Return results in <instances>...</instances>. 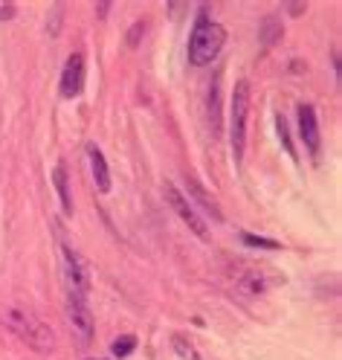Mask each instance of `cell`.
Instances as JSON below:
<instances>
[{
	"mask_svg": "<svg viewBox=\"0 0 342 360\" xmlns=\"http://www.w3.org/2000/svg\"><path fill=\"white\" fill-rule=\"evenodd\" d=\"M4 320H6L9 331L18 337L20 343H27L35 352H53L55 334H53V328L44 323L35 311H29L24 305H9L4 311Z\"/></svg>",
	"mask_w": 342,
	"mask_h": 360,
	"instance_id": "6da1fadb",
	"label": "cell"
},
{
	"mask_svg": "<svg viewBox=\"0 0 342 360\" xmlns=\"http://www.w3.org/2000/svg\"><path fill=\"white\" fill-rule=\"evenodd\" d=\"M223 41H226L223 27L218 20H212L206 12H200L192 27V35H189V64L192 67L212 64L223 50Z\"/></svg>",
	"mask_w": 342,
	"mask_h": 360,
	"instance_id": "7a4b0ae2",
	"label": "cell"
},
{
	"mask_svg": "<svg viewBox=\"0 0 342 360\" xmlns=\"http://www.w3.org/2000/svg\"><path fill=\"white\" fill-rule=\"evenodd\" d=\"M246 114H249V82L241 79L235 84V90H232V108H230V137H232V157H235V163L244 160Z\"/></svg>",
	"mask_w": 342,
	"mask_h": 360,
	"instance_id": "3957f363",
	"label": "cell"
},
{
	"mask_svg": "<svg viewBox=\"0 0 342 360\" xmlns=\"http://www.w3.org/2000/svg\"><path fill=\"white\" fill-rule=\"evenodd\" d=\"M61 276H64V285H67L70 294L87 297V290H90L87 264H84V259L73 250V247H67V244H61Z\"/></svg>",
	"mask_w": 342,
	"mask_h": 360,
	"instance_id": "277c9868",
	"label": "cell"
},
{
	"mask_svg": "<svg viewBox=\"0 0 342 360\" xmlns=\"http://www.w3.org/2000/svg\"><path fill=\"white\" fill-rule=\"evenodd\" d=\"M163 195H166V200H169V207H171L180 218H183V224H189V230H192L197 238H206V236H209L206 221L197 215L195 204H192V200H189L183 192H180L174 184H166V186H163Z\"/></svg>",
	"mask_w": 342,
	"mask_h": 360,
	"instance_id": "5b68a950",
	"label": "cell"
},
{
	"mask_svg": "<svg viewBox=\"0 0 342 360\" xmlns=\"http://www.w3.org/2000/svg\"><path fill=\"white\" fill-rule=\"evenodd\" d=\"M64 311H67V320H70L73 331L79 334V340H81V343H90V340H93L96 326H93V314H90L87 297H81V294H70V290H67Z\"/></svg>",
	"mask_w": 342,
	"mask_h": 360,
	"instance_id": "8992f818",
	"label": "cell"
},
{
	"mask_svg": "<svg viewBox=\"0 0 342 360\" xmlns=\"http://www.w3.org/2000/svg\"><path fill=\"white\" fill-rule=\"evenodd\" d=\"M81 90H84V56L73 53L64 61V70H61V96L76 99Z\"/></svg>",
	"mask_w": 342,
	"mask_h": 360,
	"instance_id": "52a82bcc",
	"label": "cell"
},
{
	"mask_svg": "<svg viewBox=\"0 0 342 360\" xmlns=\"http://www.w3.org/2000/svg\"><path fill=\"white\" fill-rule=\"evenodd\" d=\"M299 131H302V140H305L308 151H310L313 157H319V148H322V137H319V120H316L313 105H299Z\"/></svg>",
	"mask_w": 342,
	"mask_h": 360,
	"instance_id": "ba28073f",
	"label": "cell"
},
{
	"mask_svg": "<svg viewBox=\"0 0 342 360\" xmlns=\"http://www.w3.org/2000/svg\"><path fill=\"white\" fill-rule=\"evenodd\" d=\"M87 160H90V172H93V180H96L99 192H110V169H107V160H105L102 148H96L93 143H90L87 146Z\"/></svg>",
	"mask_w": 342,
	"mask_h": 360,
	"instance_id": "9c48e42d",
	"label": "cell"
},
{
	"mask_svg": "<svg viewBox=\"0 0 342 360\" xmlns=\"http://www.w3.org/2000/svg\"><path fill=\"white\" fill-rule=\"evenodd\" d=\"M53 184H55V192L61 198V210L64 215H73V198H70V180H67V166L58 163L55 172H53Z\"/></svg>",
	"mask_w": 342,
	"mask_h": 360,
	"instance_id": "30bf717a",
	"label": "cell"
},
{
	"mask_svg": "<svg viewBox=\"0 0 342 360\" xmlns=\"http://www.w3.org/2000/svg\"><path fill=\"white\" fill-rule=\"evenodd\" d=\"M235 285L244 290L246 297H256V294H264V288H267V282H264V276L258 274V270H246V274H241V276H235Z\"/></svg>",
	"mask_w": 342,
	"mask_h": 360,
	"instance_id": "8fae6325",
	"label": "cell"
},
{
	"mask_svg": "<svg viewBox=\"0 0 342 360\" xmlns=\"http://www.w3.org/2000/svg\"><path fill=\"white\" fill-rule=\"evenodd\" d=\"M282 24H279V18H264V24H261V30H258V41H261V47H272L279 38H282Z\"/></svg>",
	"mask_w": 342,
	"mask_h": 360,
	"instance_id": "7c38bea8",
	"label": "cell"
},
{
	"mask_svg": "<svg viewBox=\"0 0 342 360\" xmlns=\"http://www.w3.org/2000/svg\"><path fill=\"white\" fill-rule=\"evenodd\" d=\"M189 192H192V195H195V198L200 200V207H206V212L212 215V221H221V218H223V215H221V210H218V204H215V200H212V198H209L206 192H203V189H200V186L195 184V180L189 184Z\"/></svg>",
	"mask_w": 342,
	"mask_h": 360,
	"instance_id": "4fadbf2b",
	"label": "cell"
},
{
	"mask_svg": "<svg viewBox=\"0 0 342 360\" xmlns=\"http://www.w3.org/2000/svg\"><path fill=\"white\" fill-rule=\"evenodd\" d=\"M133 349H136V337H133V334L119 337V340H113V346H110V352L117 354V357H128Z\"/></svg>",
	"mask_w": 342,
	"mask_h": 360,
	"instance_id": "5bb4252c",
	"label": "cell"
},
{
	"mask_svg": "<svg viewBox=\"0 0 342 360\" xmlns=\"http://www.w3.org/2000/svg\"><path fill=\"white\" fill-rule=\"evenodd\" d=\"M61 18H64V4H55L53 6V15L47 18V32L50 35H58L61 32Z\"/></svg>",
	"mask_w": 342,
	"mask_h": 360,
	"instance_id": "9a60e30c",
	"label": "cell"
},
{
	"mask_svg": "<svg viewBox=\"0 0 342 360\" xmlns=\"http://www.w3.org/2000/svg\"><path fill=\"white\" fill-rule=\"evenodd\" d=\"M276 125H279V137H282V143H284V148H287V154L296 160V148H293V143H290V131H287V122H284V117L279 114V120H276Z\"/></svg>",
	"mask_w": 342,
	"mask_h": 360,
	"instance_id": "2e32d148",
	"label": "cell"
},
{
	"mask_svg": "<svg viewBox=\"0 0 342 360\" xmlns=\"http://www.w3.org/2000/svg\"><path fill=\"white\" fill-rule=\"evenodd\" d=\"M145 35V20H136V24L131 27V32H128V44H131V47H133V44L136 41H140Z\"/></svg>",
	"mask_w": 342,
	"mask_h": 360,
	"instance_id": "e0dca14e",
	"label": "cell"
},
{
	"mask_svg": "<svg viewBox=\"0 0 342 360\" xmlns=\"http://www.w3.org/2000/svg\"><path fill=\"white\" fill-rule=\"evenodd\" d=\"M244 241L249 244V247H267V250H276V241H267V238H256V236H244Z\"/></svg>",
	"mask_w": 342,
	"mask_h": 360,
	"instance_id": "ac0fdd59",
	"label": "cell"
},
{
	"mask_svg": "<svg viewBox=\"0 0 342 360\" xmlns=\"http://www.w3.org/2000/svg\"><path fill=\"white\" fill-rule=\"evenodd\" d=\"M15 12H18V9H15L12 4H0V24H4V20H12Z\"/></svg>",
	"mask_w": 342,
	"mask_h": 360,
	"instance_id": "d6986e66",
	"label": "cell"
},
{
	"mask_svg": "<svg viewBox=\"0 0 342 360\" xmlns=\"http://www.w3.org/2000/svg\"><path fill=\"white\" fill-rule=\"evenodd\" d=\"M174 346H177V352H180V354H183V357H192V360L197 357V354L192 352V346H186L183 340H180V337H174Z\"/></svg>",
	"mask_w": 342,
	"mask_h": 360,
	"instance_id": "ffe728a7",
	"label": "cell"
},
{
	"mask_svg": "<svg viewBox=\"0 0 342 360\" xmlns=\"http://www.w3.org/2000/svg\"><path fill=\"white\" fill-rule=\"evenodd\" d=\"M87 360H96V357H87Z\"/></svg>",
	"mask_w": 342,
	"mask_h": 360,
	"instance_id": "44dd1931",
	"label": "cell"
}]
</instances>
